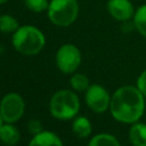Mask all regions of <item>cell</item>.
<instances>
[{"mask_svg":"<svg viewBox=\"0 0 146 146\" xmlns=\"http://www.w3.org/2000/svg\"><path fill=\"white\" fill-rule=\"evenodd\" d=\"M88 146H120V143L112 135L99 133L91 138Z\"/></svg>","mask_w":146,"mask_h":146,"instance_id":"obj_14","label":"cell"},{"mask_svg":"<svg viewBox=\"0 0 146 146\" xmlns=\"http://www.w3.org/2000/svg\"><path fill=\"white\" fill-rule=\"evenodd\" d=\"M2 121H3V119H2V116H1V114H0V128H1V125H2Z\"/></svg>","mask_w":146,"mask_h":146,"instance_id":"obj_20","label":"cell"},{"mask_svg":"<svg viewBox=\"0 0 146 146\" xmlns=\"http://www.w3.org/2000/svg\"><path fill=\"white\" fill-rule=\"evenodd\" d=\"M29 146H63L60 138L51 131H41L31 139Z\"/></svg>","mask_w":146,"mask_h":146,"instance_id":"obj_9","label":"cell"},{"mask_svg":"<svg viewBox=\"0 0 146 146\" xmlns=\"http://www.w3.org/2000/svg\"><path fill=\"white\" fill-rule=\"evenodd\" d=\"M133 24L137 31L146 38V3L140 6L133 15Z\"/></svg>","mask_w":146,"mask_h":146,"instance_id":"obj_13","label":"cell"},{"mask_svg":"<svg viewBox=\"0 0 146 146\" xmlns=\"http://www.w3.org/2000/svg\"><path fill=\"white\" fill-rule=\"evenodd\" d=\"M50 113L58 120H68L74 117L80 108L78 96L71 90H59L55 92L49 103Z\"/></svg>","mask_w":146,"mask_h":146,"instance_id":"obj_3","label":"cell"},{"mask_svg":"<svg viewBox=\"0 0 146 146\" xmlns=\"http://www.w3.org/2000/svg\"><path fill=\"white\" fill-rule=\"evenodd\" d=\"M72 130L78 137L86 138L91 133L92 128L90 121L86 116H78L72 123Z\"/></svg>","mask_w":146,"mask_h":146,"instance_id":"obj_12","label":"cell"},{"mask_svg":"<svg viewBox=\"0 0 146 146\" xmlns=\"http://www.w3.org/2000/svg\"><path fill=\"white\" fill-rule=\"evenodd\" d=\"M81 63L80 50L71 43L62 46L56 54V64L60 72L65 74L73 73Z\"/></svg>","mask_w":146,"mask_h":146,"instance_id":"obj_6","label":"cell"},{"mask_svg":"<svg viewBox=\"0 0 146 146\" xmlns=\"http://www.w3.org/2000/svg\"><path fill=\"white\" fill-rule=\"evenodd\" d=\"M24 5L34 13H41L49 7L48 0H24Z\"/></svg>","mask_w":146,"mask_h":146,"instance_id":"obj_17","label":"cell"},{"mask_svg":"<svg viewBox=\"0 0 146 146\" xmlns=\"http://www.w3.org/2000/svg\"><path fill=\"white\" fill-rule=\"evenodd\" d=\"M25 110V103L22 96L16 92L7 94L0 102V114L5 122L14 123L18 121Z\"/></svg>","mask_w":146,"mask_h":146,"instance_id":"obj_5","label":"cell"},{"mask_svg":"<svg viewBox=\"0 0 146 146\" xmlns=\"http://www.w3.org/2000/svg\"><path fill=\"white\" fill-rule=\"evenodd\" d=\"M27 129L34 136V135H38L42 131V124L39 120L36 119H31L29 122H27Z\"/></svg>","mask_w":146,"mask_h":146,"instance_id":"obj_18","label":"cell"},{"mask_svg":"<svg viewBox=\"0 0 146 146\" xmlns=\"http://www.w3.org/2000/svg\"><path fill=\"white\" fill-rule=\"evenodd\" d=\"M71 87L75 91H84L89 88V80L84 74L81 73H75L72 75L71 80Z\"/></svg>","mask_w":146,"mask_h":146,"instance_id":"obj_16","label":"cell"},{"mask_svg":"<svg viewBox=\"0 0 146 146\" xmlns=\"http://www.w3.org/2000/svg\"><path fill=\"white\" fill-rule=\"evenodd\" d=\"M44 43V35L34 26L26 25L18 27L13 35V46L22 55H35L42 50Z\"/></svg>","mask_w":146,"mask_h":146,"instance_id":"obj_2","label":"cell"},{"mask_svg":"<svg viewBox=\"0 0 146 146\" xmlns=\"http://www.w3.org/2000/svg\"><path fill=\"white\" fill-rule=\"evenodd\" d=\"M21 138V133L17 130V128L15 125H13V123H7L2 124L0 128V140L8 145V146H14L19 141Z\"/></svg>","mask_w":146,"mask_h":146,"instance_id":"obj_10","label":"cell"},{"mask_svg":"<svg viewBox=\"0 0 146 146\" xmlns=\"http://www.w3.org/2000/svg\"><path fill=\"white\" fill-rule=\"evenodd\" d=\"M107 10L116 21L125 22L135 15V9L130 0H108Z\"/></svg>","mask_w":146,"mask_h":146,"instance_id":"obj_8","label":"cell"},{"mask_svg":"<svg viewBox=\"0 0 146 146\" xmlns=\"http://www.w3.org/2000/svg\"><path fill=\"white\" fill-rule=\"evenodd\" d=\"M129 138L133 146H146V124H133L129 130Z\"/></svg>","mask_w":146,"mask_h":146,"instance_id":"obj_11","label":"cell"},{"mask_svg":"<svg viewBox=\"0 0 146 146\" xmlns=\"http://www.w3.org/2000/svg\"><path fill=\"white\" fill-rule=\"evenodd\" d=\"M144 95L138 88L124 86L119 88L111 98L110 110L116 121L132 123L139 120L144 113Z\"/></svg>","mask_w":146,"mask_h":146,"instance_id":"obj_1","label":"cell"},{"mask_svg":"<svg viewBox=\"0 0 146 146\" xmlns=\"http://www.w3.org/2000/svg\"><path fill=\"white\" fill-rule=\"evenodd\" d=\"M137 88L140 90V92L144 96H146V70L139 75L137 81Z\"/></svg>","mask_w":146,"mask_h":146,"instance_id":"obj_19","label":"cell"},{"mask_svg":"<svg viewBox=\"0 0 146 146\" xmlns=\"http://www.w3.org/2000/svg\"><path fill=\"white\" fill-rule=\"evenodd\" d=\"M86 102L87 105L96 113L105 112L111 104L108 92L99 84H92L87 89Z\"/></svg>","mask_w":146,"mask_h":146,"instance_id":"obj_7","label":"cell"},{"mask_svg":"<svg viewBox=\"0 0 146 146\" xmlns=\"http://www.w3.org/2000/svg\"><path fill=\"white\" fill-rule=\"evenodd\" d=\"M6 1H8V0H0V5H1V3H5Z\"/></svg>","mask_w":146,"mask_h":146,"instance_id":"obj_21","label":"cell"},{"mask_svg":"<svg viewBox=\"0 0 146 146\" xmlns=\"http://www.w3.org/2000/svg\"><path fill=\"white\" fill-rule=\"evenodd\" d=\"M47 10L52 24L57 26H68L78 17L79 5L76 0H51Z\"/></svg>","mask_w":146,"mask_h":146,"instance_id":"obj_4","label":"cell"},{"mask_svg":"<svg viewBox=\"0 0 146 146\" xmlns=\"http://www.w3.org/2000/svg\"><path fill=\"white\" fill-rule=\"evenodd\" d=\"M18 29V22L10 15H0V32L11 33Z\"/></svg>","mask_w":146,"mask_h":146,"instance_id":"obj_15","label":"cell"}]
</instances>
